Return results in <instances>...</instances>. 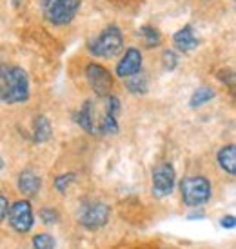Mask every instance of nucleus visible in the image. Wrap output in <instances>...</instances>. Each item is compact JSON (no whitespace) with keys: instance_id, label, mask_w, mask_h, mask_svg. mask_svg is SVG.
Wrapping results in <instances>:
<instances>
[{"instance_id":"1","label":"nucleus","mask_w":236,"mask_h":249,"mask_svg":"<svg viewBox=\"0 0 236 249\" xmlns=\"http://www.w3.org/2000/svg\"><path fill=\"white\" fill-rule=\"evenodd\" d=\"M0 98L7 106L22 104L29 98L28 73L18 66H2L0 70Z\"/></svg>"},{"instance_id":"2","label":"nucleus","mask_w":236,"mask_h":249,"mask_svg":"<svg viewBox=\"0 0 236 249\" xmlns=\"http://www.w3.org/2000/svg\"><path fill=\"white\" fill-rule=\"evenodd\" d=\"M213 193V186L209 178L196 175V177H185L180 182V195L182 202L189 208H200L207 204Z\"/></svg>"},{"instance_id":"3","label":"nucleus","mask_w":236,"mask_h":249,"mask_svg":"<svg viewBox=\"0 0 236 249\" xmlns=\"http://www.w3.org/2000/svg\"><path fill=\"white\" fill-rule=\"evenodd\" d=\"M124 48V35L118 26H107V28L89 42V53L98 58H113Z\"/></svg>"},{"instance_id":"4","label":"nucleus","mask_w":236,"mask_h":249,"mask_svg":"<svg viewBox=\"0 0 236 249\" xmlns=\"http://www.w3.org/2000/svg\"><path fill=\"white\" fill-rule=\"evenodd\" d=\"M42 13L53 26L69 24L80 9V0H42Z\"/></svg>"},{"instance_id":"5","label":"nucleus","mask_w":236,"mask_h":249,"mask_svg":"<svg viewBox=\"0 0 236 249\" xmlns=\"http://www.w3.org/2000/svg\"><path fill=\"white\" fill-rule=\"evenodd\" d=\"M85 78L89 82L91 89L97 93L100 98H109L113 89V76L104 66L97 62H91L85 66Z\"/></svg>"},{"instance_id":"6","label":"nucleus","mask_w":236,"mask_h":249,"mask_svg":"<svg viewBox=\"0 0 236 249\" xmlns=\"http://www.w3.org/2000/svg\"><path fill=\"white\" fill-rule=\"evenodd\" d=\"M174 180H176V173H174V167L169 162H162L158 166H154L153 184H151L153 196H156V198L169 196L174 189Z\"/></svg>"},{"instance_id":"7","label":"nucleus","mask_w":236,"mask_h":249,"mask_svg":"<svg viewBox=\"0 0 236 249\" xmlns=\"http://www.w3.org/2000/svg\"><path fill=\"white\" fill-rule=\"evenodd\" d=\"M9 226L17 231V233H28L29 229L33 228V208L29 200H18L11 206L9 211Z\"/></svg>"},{"instance_id":"8","label":"nucleus","mask_w":236,"mask_h":249,"mask_svg":"<svg viewBox=\"0 0 236 249\" xmlns=\"http://www.w3.org/2000/svg\"><path fill=\"white\" fill-rule=\"evenodd\" d=\"M109 213H111V211H109V206H105L102 202H95V204L84 206V208L80 209L78 222L87 229H98L107 224Z\"/></svg>"},{"instance_id":"9","label":"nucleus","mask_w":236,"mask_h":249,"mask_svg":"<svg viewBox=\"0 0 236 249\" xmlns=\"http://www.w3.org/2000/svg\"><path fill=\"white\" fill-rule=\"evenodd\" d=\"M140 70H142V53H140V49L127 48L125 53L122 55V58L118 60L115 73L120 78H129V76L140 73Z\"/></svg>"},{"instance_id":"10","label":"nucleus","mask_w":236,"mask_h":249,"mask_svg":"<svg viewBox=\"0 0 236 249\" xmlns=\"http://www.w3.org/2000/svg\"><path fill=\"white\" fill-rule=\"evenodd\" d=\"M118 113H120V98L111 95L105 104L104 118L100 120L98 135H117L118 133Z\"/></svg>"},{"instance_id":"11","label":"nucleus","mask_w":236,"mask_h":249,"mask_svg":"<svg viewBox=\"0 0 236 249\" xmlns=\"http://www.w3.org/2000/svg\"><path fill=\"white\" fill-rule=\"evenodd\" d=\"M77 117V124L82 127L85 133L89 135H98V122H97V111H95V104L93 100H85L78 113L75 115Z\"/></svg>"},{"instance_id":"12","label":"nucleus","mask_w":236,"mask_h":249,"mask_svg":"<svg viewBox=\"0 0 236 249\" xmlns=\"http://www.w3.org/2000/svg\"><path fill=\"white\" fill-rule=\"evenodd\" d=\"M17 186L20 189L22 195L26 196H36L40 193V187H42V180L40 177L33 171V169H24L20 175H18V180H17Z\"/></svg>"},{"instance_id":"13","label":"nucleus","mask_w":236,"mask_h":249,"mask_svg":"<svg viewBox=\"0 0 236 249\" xmlns=\"http://www.w3.org/2000/svg\"><path fill=\"white\" fill-rule=\"evenodd\" d=\"M216 162L227 175L236 177V144L222 145L216 153Z\"/></svg>"},{"instance_id":"14","label":"nucleus","mask_w":236,"mask_h":249,"mask_svg":"<svg viewBox=\"0 0 236 249\" xmlns=\"http://www.w3.org/2000/svg\"><path fill=\"white\" fill-rule=\"evenodd\" d=\"M174 46L184 51V53H189L195 48H198V38L195 36V31H193V26H184L182 29H178L173 35Z\"/></svg>"},{"instance_id":"15","label":"nucleus","mask_w":236,"mask_h":249,"mask_svg":"<svg viewBox=\"0 0 236 249\" xmlns=\"http://www.w3.org/2000/svg\"><path fill=\"white\" fill-rule=\"evenodd\" d=\"M51 133H53V129H51L49 118L44 117V115L36 117L35 122H33V142H35V144L48 142V140L51 139Z\"/></svg>"},{"instance_id":"16","label":"nucleus","mask_w":236,"mask_h":249,"mask_svg":"<svg viewBox=\"0 0 236 249\" xmlns=\"http://www.w3.org/2000/svg\"><path fill=\"white\" fill-rule=\"evenodd\" d=\"M213 98H215V91L211 89V88H207V86H202V88L195 89V93L191 95L189 106H191L193 109H196V107H200V106L207 104L209 100H213Z\"/></svg>"},{"instance_id":"17","label":"nucleus","mask_w":236,"mask_h":249,"mask_svg":"<svg viewBox=\"0 0 236 249\" xmlns=\"http://www.w3.org/2000/svg\"><path fill=\"white\" fill-rule=\"evenodd\" d=\"M138 35L144 38V44H146L147 48H156L160 46V42H162V35H160V31L153 26H142L138 29Z\"/></svg>"},{"instance_id":"18","label":"nucleus","mask_w":236,"mask_h":249,"mask_svg":"<svg viewBox=\"0 0 236 249\" xmlns=\"http://www.w3.org/2000/svg\"><path fill=\"white\" fill-rule=\"evenodd\" d=\"M127 80V89H129V93H135V95H140V93H146L147 91V78L146 75L140 71V73H136V75L129 76V78H125Z\"/></svg>"},{"instance_id":"19","label":"nucleus","mask_w":236,"mask_h":249,"mask_svg":"<svg viewBox=\"0 0 236 249\" xmlns=\"http://www.w3.org/2000/svg\"><path fill=\"white\" fill-rule=\"evenodd\" d=\"M33 249H55V238L49 233H38L33 236Z\"/></svg>"},{"instance_id":"20","label":"nucleus","mask_w":236,"mask_h":249,"mask_svg":"<svg viewBox=\"0 0 236 249\" xmlns=\"http://www.w3.org/2000/svg\"><path fill=\"white\" fill-rule=\"evenodd\" d=\"M77 178V175L75 173H64V175H58L55 178V189L58 193H66L67 191V187L75 182Z\"/></svg>"},{"instance_id":"21","label":"nucleus","mask_w":236,"mask_h":249,"mask_svg":"<svg viewBox=\"0 0 236 249\" xmlns=\"http://www.w3.org/2000/svg\"><path fill=\"white\" fill-rule=\"evenodd\" d=\"M38 216H40V220L44 222V224H56V222L60 220L58 211L53 208H42L40 211H38Z\"/></svg>"},{"instance_id":"22","label":"nucleus","mask_w":236,"mask_h":249,"mask_svg":"<svg viewBox=\"0 0 236 249\" xmlns=\"http://www.w3.org/2000/svg\"><path fill=\"white\" fill-rule=\"evenodd\" d=\"M162 60H164V68L167 71H173L176 68V64H178V56L174 53L173 49H167L164 51V55H162Z\"/></svg>"},{"instance_id":"23","label":"nucleus","mask_w":236,"mask_h":249,"mask_svg":"<svg viewBox=\"0 0 236 249\" xmlns=\"http://www.w3.org/2000/svg\"><path fill=\"white\" fill-rule=\"evenodd\" d=\"M220 226H222L223 229H235L236 228V216L235 214H225V216H222Z\"/></svg>"},{"instance_id":"24","label":"nucleus","mask_w":236,"mask_h":249,"mask_svg":"<svg viewBox=\"0 0 236 249\" xmlns=\"http://www.w3.org/2000/svg\"><path fill=\"white\" fill-rule=\"evenodd\" d=\"M0 206H2V220H7L11 208H9V202H7V198L4 196V195L0 196Z\"/></svg>"},{"instance_id":"25","label":"nucleus","mask_w":236,"mask_h":249,"mask_svg":"<svg viewBox=\"0 0 236 249\" xmlns=\"http://www.w3.org/2000/svg\"><path fill=\"white\" fill-rule=\"evenodd\" d=\"M187 218H189V220H195V218H203V213H193V214H189Z\"/></svg>"},{"instance_id":"26","label":"nucleus","mask_w":236,"mask_h":249,"mask_svg":"<svg viewBox=\"0 0 236 249\" xmlns=\"http://www.w3.org/2000/svg\"><path fill=\"white\" fill-rule=\"evenodd\" d=\"M22 2H24V0H11V4H13L15 7H18L22 4Z\"/></svg>"}]
</instances>
